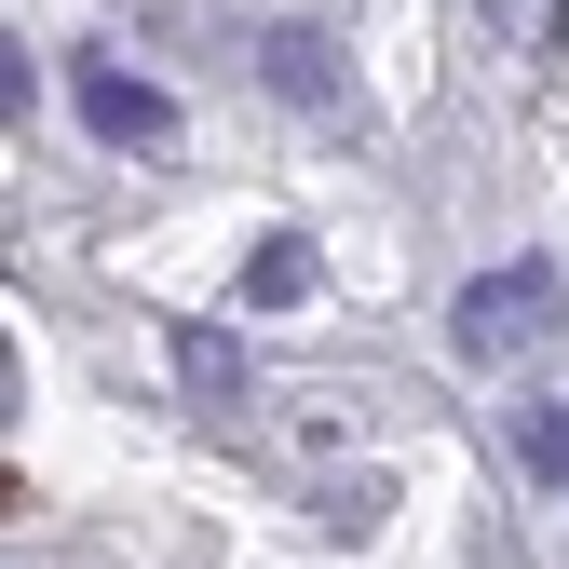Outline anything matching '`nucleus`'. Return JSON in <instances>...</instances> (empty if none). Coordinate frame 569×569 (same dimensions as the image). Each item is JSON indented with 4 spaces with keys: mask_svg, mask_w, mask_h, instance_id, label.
Masks as SVG:
<instances>
[{
    "mask_svg": "<svg viewBox=\"0 0 569 569\" xmlns=\"http://www.w3.org/2000/svg\"><path fill=\"white\" fill-rule=\"evenodd\" d=\"M68 96H82V136H96V150H163V136H177V96L136 82L122 54H82V68H68Z\"/></svg>",
    "mask_w": 569,
    "mask_h": 569,
    "instance_id": "nucleus-2",
    "label": "nucleus"
},
{
    "mask_svg": "<svg viewBox=\"0 0 569 569\" xmlns=\"http://www.w3.org/2000/svg\"><path fill=\"white\" fill-rule=\"evenodd\" d=\"M312 271H326L312 231H271V244L244 258V312H299V299H312Z\"/></svg>",
    "mask_w": 569,
    "mask_h": 569,
    "instance_id": "nucleus-3",
    "label": "nucleus"
},
{
    "mask_svg": "<svg viewBox=\"0 0 569 569\" xmlns=\"http://www.w3.org/2000/svg\"><path fill=\"white\" fill-rule=\"evenodd\" d=\"M556 326H569V284H556L542 258H502L488 284H461V312H448L461 367H516V352H542Z\"/></svg>",
    "mask_w": 569,
    "mask_h": 569,
    "instance_id": "nucleus-1",
    "label": "nucleus"
},
{
    "mask_svg": "<svg viewBox=\"0 0 569 569\" xmlns=\"http://www.w3.org/2000/svg\"><path fill=\"white\" fill-rule=\"evenodd\" d=\"M271 82L299 96V109H326V96H339V82H326V41H312V28H284V41H271Z\"/></svg>",
    "mask_w": 569,
    "mask_h": 569,
    "instance_id": "nucleus-5",
    "label": "nucleus"
},
{
    "mask_svg": "<svg viewBox=\"0 0 569 569\" xmlns=\"http://www.w3.org/2000/svg\"><path fill=\"white\" fill-rule=\"evenodd\" d=\"M529 461H542V475H569V407H542V420H529Z\"/></svg>",
    "mask_w": 569,
    "mask_h": 569,
    "instance_id": "nucleus-6",
    "label": "nucleus"
},
{
    "mask_svg": "<svg viewBox=\"0 0 569 569\" xmlns=\"http://www.w3.org/2000/svg\"><path fill=\"white\" fill-rule=\"evenodd\" d=\"M177 380H190L203 407H244V393H258V380H244V352H231L218 326H177Z\"/></svg>",
    "mask_w": 569,
    "mask_h": 569,
    "instance_id": "nucleus-4",
    "label": "nucleus"
}]
</instances>
